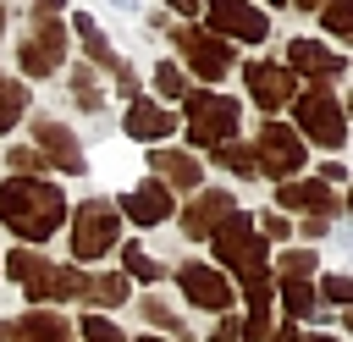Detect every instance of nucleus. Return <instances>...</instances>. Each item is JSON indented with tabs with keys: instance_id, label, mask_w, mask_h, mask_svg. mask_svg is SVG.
<instances>
[{
	"instance_id": "nucleus-8",
	"label": "nucleus",
	"mask_w": 353,
	"mask_h": 342,
	"mask_svg": "<svg viewBox=\"0 0 353 342\" xmlns=\"http://www.w3.org/2000/svg\"><path fill=\"white\" fill-rule=\"evenodd\" d=\"M243 83H248V94H254V105H265V110H281L287 99H292V72L287 66H270V61H248L243 66Z\"/></svg>"
},
{
	"instance_id": "nucleus-36",
	"label": "nucleus",
	"mask_w": 353,
	"mask_h": 342,
	"mask_svg": "<svg viewBox=\"0 0 353 342\" xmlns=\"http://www.w3.org/2000/svg\"><path fill=\"white\" fill-rule=\"evenodd\" d=\"M171 6H176V11H199L204 0H171Z\"/></svg>"
},
{
	"instance_id": "nucleus-38",
	"label": "nucleus",
	"mask_w": 353,
	"mask_h": 342,
	"mask_svg": "<svg viewBox=\"0 0 353 342\" xmlns=\"http://www.w3.org/2000/svg\"><path fill=\"white\" fill-rule=\"evenodd\" d=\"M61 6H66V0H39V11H61Z\"/></svg>"
},
{
	"instance_id": "nucleus-1",
	"label": "nucleus",
	"mask_w": 353,
	"mask_h": 342,
	"mask_svg": "<svg viewBox=\"0 0 353 342\" xmlns=\"http://www.w3.org/2000/svg\"><path fill=\"white\" fill-rule=\"evenodd\" d=\"M0 221L22 243H44L66 221V199H61V188L50 177H11L0 188Z\"/></svg>"
},
{
	"instance_id": "nucleus-21",
	"label": "nucleus",
	"mask_w": 353,
	"mask_h": 342,
	"mask_svg": "<svg viewBox=\"0 0 353 342\" xmlns=\"http://www.w3.org/2000/svg\"><path fill=\"white\" fill-rule=\"evenodd\" d=\"M72 28L83 33V44H88V55H94V61H105V66H116V55H110V44H105V33L94 28V17H72Z\"/></svg>"
},
{
	"instance_id": "nucleus-20",
	"label": "nucleus",
	"mask_w": 353,
	"mask_h": 342,
	"mask_svg": "<svg viewBox=\"0 0 353 342\" xmlns=\"http://www.w3.org/2000/svg\"><path fill=\"white\" fill-rule=\"evenodd\" d=\"M83 298L88 303H121L127 298V281L121 276H83Z\"/></svg>"
},
{
	"instance_id": "nucleus-9",
	"label": "nucleus",
	"mask_w": 353,
	"mask_h": 342,
	"mask_svg": "<svg viewBox=\"0 0 353 342\" xmlns=\"http://www.w3.org/2000/svg\"><path fill=\"white\" fill-rule=\"evenodd\" d=\"M66 61V28L61 22H39V33L22 44V72L28 77H44V72H55Z\"/></svg>"
},
{
	"instance_id": "nucleus-26",
	"label": "nucleus",
	"mask_w": 353,
	"mask_h": 342,
	"mask_svg": "<svg viewBox=\"0 0 353 342\" xmlns=\"http://www.w3.org/2000/svg\"><path fill=\"white\" fill-rule=\"evenodd\" d=\"M320 17H325V28H331V33H353V0H331Z\"/></svg>"
},
{
	"instance_id": "nucleus-31",
	"label": "nucleus",
	"mask_w": 353,
	"mask_h": 342,
	"mask_svg": "<svg viewBox=\"0 0 353 342\" xmlns=\"http://www.w3.org/2000/svg\"><path fill=\"white\" fill-rule=\"evenodd\" d=\"M143 314H149L154 325H165V331H182V325H176V314H171V309H165L160 298H149V303H143Z\"/></svg>"
},
{
	"instance_id": "nucleus-19",
	"label": "nucleus",
	"mask_w": 353,
	"mask_h": 342,
	"mask_svg": "<svg viewBox=\"0 0 353 342\" xmlns=\"http://www.w3.org/2000/svg\"><path fill=\"white\" fill-rule=\"evenodd\" d=\"M39 143H44V149L55 154V165H66L72 177L83 171V154H77V143H72V132H61L55 121H39Z\"/></svg>"
},
{
	"instance_id": "nucleus-44",
	"label": "nucleus",
	"mask_w": 353,
	"mask_h": 342,
	"mask_svg": "<svg viewBox=\"0 0 353 342\" xmlns=\"http://www.w3.org/2000/svg\"><path fill=\"white\" fill-rule=\"evenodd\" d=\"M276 6H287V0H276Z\"/></svg>"
},
{
	"instance_id": "nucleus-18",
	"label": "nucleus",
	"mask_w": 353,
	"mask_h": 342,
	"mask_svg": "<svg viewBox=\"0 0 353 342\" xmlns=\"http://www.w3.org/2000/svg\"><path fill=\"white\" fill-rule=\"evenodd\" d=\"M149 165H154L171 188H199V177H204V171H199V160H193V154H176V149H154V154H149Z\"/></svg>"
},
{
	"instance_id": "nucleus-11",
	"label": "nucleus",
	"mask_w": 353,
	"mask_h": 342,
	"mask_svg": "<svg viewBox=\"0 0 353 342\" xmlns=\"http://www.w3.org/2000/svg\"><path fill=\"white\" fill-rule=\"evenodd\" d=\"M204 11H210V22H215L221 33H232V39H248V44L265 39V17H259L254 6H243V0H204Z\"/></svg>"
},
{
	"instance_id": "nucleus-4",
	"label": "nucleus",
	"mask_w": 353,
	"mask_h": 342,
	"mask_svg": "<svg viewBox=\"0 0 353 342\" xmlns=\"http://www.w3.org/2000/svg\"><path fill=\"white\" fill-rule=\"evenodd\" d=\"M298 132H309L325 149H342L347 143V116L325 88H314V94H298Z\"/></svg>"
},
{
	"instance_id": "nucleus-28",
	"label": "nucleus",
	"mask_w": 353,
	"mask_h": 342,
	"mask_svg": "<svg viewBox=\"0 0 353 342\" xmlns=\"http://www.w3.org/2000/svg\"><path fill=\"white\" fill-rule=\"evenodd\" d=\"M83 342H121V331H116L105 314H88V320H83Z\"/></svg>"
},
{
	"instance_id": "nucleus-23",
	"label": "nucleus",
	"mask_w": 353,
	"mask_h": 342,
	"mask_svg": "<svg viewBox=\"0 0 353 342\" xmlns=\"http://www.w3.org/2000/svg\"><path fill=\"white\" fill-rule=\"evenodd\" d=\"M281 309H287V314H314L309 281H281Z\"/></svg>"
},
{
	"instance_id": "nucleus-39",
	"label": "nucleus",
	"mask_w": 353,
	"mask_h": 342,
	"mask_svg": "<svg viewBox=\"0 0 353 342\" xmlns=\"http://www.w3.org/2000/svg\"><path fill=\"white\" fill-rule=\"evenodd\" d=\"M116 6H121V11H132V0H116Z\"/></svg>"
},
{
	"instance_id": "nucleus-14",
	"label": "nucleus",
	"mask_w": 353,
	"mask_h": 342,
	"mask_svg": "<svg viewBox=\"0 0 353 342\" xmlns=\"http://www.w3.org/2000/svg\"><path fill=\"white\" fill-rule=\"evenodd\" d=\"M276 204L281 210H309V215H336V199H331V188L325 182H281L276 188Z\"/></svg>"
},
{
	"instance_id": "nucleus-25",
	"label": "nucleus",
	"mask_w": 353,
	"mask_h": 342,
	"mask_svg": "<svg viewBox=\"0 0 353 342\" xmlns=\"http://www.w3.org/2000/svg\"><path fill=\"white\" fill-rule=\"evenodd\" d=\"M309 276H314V254H303V248H298V254H287V259H281V281H309Z\"/></svg>"
},
{
	"instance_id": "nucleus-30",
	"label": "nucleus",
	"mask_w": 353,
	"mask_h": 342,
	"mask_svg": "<svg viewBox=\"0 0 353 342\" xmlns=\"http://www.w3.org/2000/svg\"><path fill=\"white\" fill-rule=\"evenodd\" d=\"M320 292H325V303H353V276H325Z\"/></svg>"
},
{
	"instance_id": "nucleus-46",
	"label": "nucleus",
	"mask_w": 353,
	"mask_h": 342,
	"mask_svg": "<svg viewBox=\"0 0 353 342\" xmlns=\"http://www.w3.org/2000/svg\"><path fill=\"white\" fill-rule=\"evenodd\" d=\"M347 110H353V105H347Z\"/></svg>"
},
{
	"instance_id": "nucleus-6",
	"label": "nucleus",
	"mask_w": 353,
	"mask_h": 342,
	"mask_svg": "<svg viewBox=\"0 0 353 342\" xmlns=\"http://www.w3.org/2000/svg\"><path fill=\"white\" fill-rule=\"evenodd\" d=\"M215 254H221V265H232L237 276H243V270H265V243H259V232L248 226V215L221 221V232H215Z\"/></svg>"
},
{
	"instance_id": "nucleus-45",
	"label": "nucleus",
	"mask_w": 353,
	"mask_h": 342,
	"mask_svg": "<svg viewBox=\"0 0 353 342\" xmlns=\"http://www.w3.org/2000/svg\"><path fill=\"white\" fill-rule=\"evenodd\" d=\"M347 210H353V199H347Z\"/></svg>"
},
{
	"instance_id": "nucleus-37",
	"label": "nucleus",
	"mask_w": 353,
	"mask_h": 342,
	"mask_svg": "<svg viewBox=\"0 0 353 342\" xmlns=\"http://www.w3.org/2000/svg\"><path fill=\"white\" fill-rule=\"evenodd\" d=\"M292 6H303V11H325V0H292Z\"/></svg>"
},
{
	"instance_id": "nucleus-2",
	"label": "nucleus",
	"mask_w": 353,
	"mask_h": 342,
	"mask_svg": "<svg viewBox=\"0 0 353 342\" xmlns=\"http://www.w3.org/2000/svg\"><path fill=\"white\" fill-rule=\"evenodd\" d=\"M188 127H193L188 138H193L199 149H221V143H232V132H237V99L199 88V94L188 99Z\"/></svg>"
},
{
	"instance_id": "nucleus-41",
	"label": "nucleus",
	"mask_w": 353,
	"mask_h": 342,
	"mask_svg": "<svg viewBox=\"0 0 353 342\" xmlns=\"http://www.w3.org/2000/svg\"><path fill=\"white\" fill-rule=\"evenodd\" d=\"M0 28H6V6H0Z\"/></svg>"
},
{
	"instance_id": "nucleus-42",
	"label": "nucleus",
	"mask_w": 353,
	"mask_h": 342,
	"mask_svg": "<svg viewBox=\"0 0 353 342\" xmlns=\"http://www.w3.org/2000/svg\"><path fill=\"white\" fill-rule=\"evenodd\" d=\"M309 342H331V336H309Z\"/></svg>"
},
{
	"instance_id": "nucleus-34",
	"label": "nucleus",
	"mask_w": 353,
	"mask_h": 342,
	"mask_svg": "<svg viewBox=\"0 0 353 342\" xmlns=\"http://www.w3.org/2000/svg\"><path fill=\"white\" fill-rule=\"evenodd\" d=\"M11 165H17V171H39V165H44V160H39V154H33V149H11Z\"/></svg>"
},
{
	"instance_id": "nucleus-7",
	"label": "nucleus",
	"mask_w": 353,
	"mask_h": 342,
	"mask_svg": "<svg viewBox=\"0 0 353 342\" xmlns=\"http://www.w3.org/2000/svg\"><path fill=\"white\" fill-rule=\"evenodd\" d=\"M176 44H182V61H188L199 77H210V83H215V77H226V72H232V50H226L215 33L182 28V33H176Z\"/></svg>"
},
{
	"instance_id": "nucleus-32",
	"label": "nucleus",
	"mask_w": 353,
	"mask_h": 342,
	"mask_svg": "<svg viewBox=\"0 0 353 342\" xmlns=\"http://www.w3.org/2000/svg\"><path fill=\"white\" fill-rule=\"evenodd\" d=\"M259 226H265V237H287V232H292V221H281V210H265Z\"/></svg>"
},
{
	"instance_id": "nucleus-24",
	"label": "nucleus",
	"mask_w": 353,
	"mask_h": 342,
	"mask_svg": "<svg viewBox=\"0 0 353 342\" xmlns=\"http://www.w3.org/2000/svg\"><path fill=\"white\" fill-rule=\"evenodd\" d=\"M22 105H28V88L22 83H0V132L22 116Z\"/></svg>"
},
{
	"instance_id": "nucleus-27",
	"label": "nucleus",
	"mask_w": 353,
	"mask_h": 342,
	"mask_svg": "<svg viewBox=\"0 0 353 342\" xmlns=\"http://www.w3.org/2000/svg\"><path fill=\"white\" fill-rule=\"evenodd\" d=\"M127 270H132V276H138V281H160V265H154V259H149V254H143V248H138V243H132V248H127Z\"/></svg>"
},
{
	"instance_id": "nucleus-12",
	"label": "nucleus",
	"mask_w": 353,
	"mask_h": 342,
	"mask_svg": "<svg viewBox=\"0 0 353 342\" xmlns=\"http://www.w3.org/2000/svg\"><path fill=\"white\" fill-rule=\"evenodd\" d=\"M221 221H232V193L210 188V193H199V199L188 204L182 232H188V237H215V232H221Z\"/></svg>"
},
{
	"instance_id": "nucleus-43",
	"label": "nucleus",
	"mask_w": 353,
	"mask_h": 342,
	"mask_svg": "<svg viewBox=\"0 0 353 342\" xmlns=\"http://www.w3.org/2000/svg\"><path fill=\"white\" fill-rule=\"evenodd\" d=\"M347 331H353V314H347Z\"/></svg>"
},
{
	"instance_id": "nucleus-22",
	"label": "nucleus",
	"mask_w": 353,
	"mask_h": 342,
	"mask_svg": "<svg viewBox=\"0 0 353 342\" xmlns=\"http://www.w3.org/2000/svg\"><path fill=\"white\" fill-rule=\"evenodd\" d=\"M215 154V165H226V171H259V160H254V149H243V143H221V149H210Z\"/></svg>"
},
{
	"instance_id": "nucleus-33",
	"label": "nucleus",
	"mask_w": 353,
	"mask_h": 342,
	"mask_svg": "<svg viewBox=\"0 0 353 342\" xmlns=\"http://www.w3.org/2000/svg\"><path fill=\"white\" fill-rule=\"evenodd\" d=\"M77 99H83L88 110L99 105V88H94V77H88V72H77Z\"/></svg>"
},
{
	"instance_id": "nucleus-5",
	"label": "nucleus",
	"mask_w": 353,
	"mask_h": 342,
	"mask_svg": "<svg viewBox=\"0 0 353 342\" xmlns=\"http://www.w3.org/2000/svg\"><path fill=\"white\" fill-rule=\"evenodd\" d=\"M254 160H259L265 177H292V171L303 165V138L287 132L281 121H265L259 138H254Z\"/></svg>"
},
{
	"instance_id": "nucleus-40",
	"label": "nucleus",
	"mask_w": 353,
	"mask_h": 342,
	"mask_svg": "<svg viewBox=\"0 0 353 342\" xmlns=\"http://www.w3.org/2000/svg\"><path fill=\"white\" fill-rule=\"evenodd\" d=\"M138 342H160V336H138Z\"/></svg>"
},
{
	"instance_id": "nucleus-15",
	"label": "nucleus",
	"mask_w": 353,
	"mask_h": 342,
	"mask_svg": "<svg viewBox=\"0 0 353 342\" xmlns=\"http://www.w3.org/2000/svg\"><path fill=\"white\" fill-rule=\"evenodd\" d=\"M121 215H127V221H138V226H154V221H165V215H171V193H165L160 182H143V188L121 193Z\"/></svg>"
},
{
	"instance_id": "nucleus-3",
	"label": "nucleus",
	"mask_w": 353,
	"mask_h": 342,
	"mask_svg": "<svg viewBox=\"0 0 353 342\" xmlns=\"http://www.w3.org/2000/svg\"><path fill=\"white\" fill-rule=\"evenodd\" d=\"M116 226H121V210H116L110 199H88V204H77V221H72V254H77L83 265L99 259V254H110Z\"/></svg>"
},
{
	"instance_id": "nucleus-13",
	"label": "nucleus",
	"mask_w": 353,
	"mask_h": 342,
	"mask_svg": "<svg viewBox=\"0 0 353 342\" xmlns=\"http://www.w3.org/2000/svg\"><path fill=\"white\" fill-rule=\"evenodd\" d=\"M287 66H292V72H309V77H342V72H347V61H342L336 50L309 44V39H292V44H287Z\"/></svg>"
},
{
	"instance_id": "nucleus-16",
	"label": "nucleus",
	"mask_w": 353,
	"mask_h": 342,
	"mask_svg": "<svg viewBox=\"0 0 353 342\" xmlns=\"http://www.w3.org/2000/svg\"><path fill=\"white\" fill-rule=\"evenodd\" d=\"M11 342H72V331H66V314H55V309H28V314L11 325Z\"/></svg>"
},
{
	"instance_id": "nucleus-10",
	"label": "nucleus",
	"mask_w": 353,
	"mask_h": 342,
	"mask_svg": "<svg viewBox=\"0 0 353 342\" xmlns=\"http://www.w3.org/2000/svg\"><path fill=\"white\" fill-rule=\"evenodd\" d=\"M176 281H182V292H188L199 309H210V314H226V309H232V287H226L210 265H182Z\"/></svg>"
},
{
	"instance_id": "nucleus-29",
	"label": "nucleus",
	"mask_w": 353,
	"mask_h": 342,
	"mask_svg": "<svg viewBox=\"0 0 353 342\" xmlns=\"http://www.w3.org/2000/svg\"><path fill=\"white\" fill-rule=\"evenodd\" d=\"M154 88H160V94H171V99H176V94H188V88H182V66H171V61H165V66H154Z\"/></svg>"
},
{
	"instance_id": "nucleus-17",
	"label": "nucleus",
	"mask_w": 353,
	"mask_h": 342,
	"mask_svg": "<svg viewBox=\"0 0 353 342\" xmlns=\"http://www.w3.org/2000/svg\"><path fill=\"white\" fill-rule=\"evenodd\" d=\"M171 127H176V121H171L160 105H149V99H132V110H127V132H132V138H143V143H160Z\"/></svg>"
},
{
	"instance_id": "nucleus-35",
	"label": "nucleus",
	"mask_w": 353,
	"mask_h": 342,
	"mask_svg": "<svg viewBox=\"0 0 353 342\" xmlns=\"http://www.w3.org/2000/svg\"><path fill=\"white\" fill-rule=\"evenodd\" d=\"M270 342H303V336H298V331L287 325V331H270Z\"/></svg>"
}]
</instances>
